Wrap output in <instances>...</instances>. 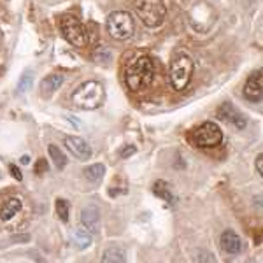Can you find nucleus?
<instances>
[{
  "mask_svg": "<svg viewBox=\"0 0 263 263\" xmlns=\"http://www.w3.org/2000/svg\"><path fill=\"white\" fill-rule=\"evenodd\" d=\"M218 118L223 121H228V123H233L239 130H242L246 126V118L237 111L235 107L230 104V102H224L218 107Z\"/></svg>",
  "mask_w": 263,
  "mask_h": 263,
  "instance_id": "9d476101",
  "label": "nucleus"
},
{
  "mask_svg": "<svg viewBox=\"0 0 263 263\" xmlns=\"http://www.w3.org/2000/svg\"><path fill=\"white\" fill-rule=\"evenodd\" d=\"M135 146H130V144H126V146H123L120 149V156L121 158H130L132 155H135Z\"/></svg>",
  "mask_w": 263,
  "mask_h": 263,
  "instance_id": "4be33fe9",
  "label": "nucleus"
},
{
  "mask_svg": "<svg viewBox=\"0 0 263 263\" xmlns=\"http://www.w3.org/2000/svg\"><path fill=\"white\" fill-rule=\"evenodd\" d=\"M107 32L112 39L116 41H126L134 35L135 32V25L134 18L130 16V12L125 11H114L109 14L107 18Z\"/></svg>",
  "mask_w": 263,
  "mask_h": 263,
  "instance_id": "39448f33",
  "label": "nucleus"
},
{
  "mask_svg": "<svg viewBox=\"0 0 263 263\" xmlns=\"http://www.w3.org/2000/svg\"><path fill=\"white\" fill-rule=\"evenodd\" d=\"M256 171L261 177L263 176V156L261 155H258V158H256Z\"/></svg>",
  "mask_w": 263,
  "mask_h": 263,
  "instance_id": "393cba45",
  "label": "nucleus"
},
{
  "mask_svg": "<svg viewBox=\"0 0 263 263\" xmlns=\"http://www.w3.org/2000/svg\"><path fill=\"white\" fill-rule=\"evenodd\" d=\"M81 223L90 233H97L100 227V211L97 205H88L81 213Z\"/></svg>",
  "mask_w": 263,
  "mask_h": 263,
  "instance_id": "f8f14e48",
  "label": "nucleus"
},
{
  "mask_svg": "<svg viewBox=\"0 0 263 263\" xmlns=\"http://www.w3.org/2000/svg\"><path fill=\"white\" fill-rule=\"evenodd\" d=\"M192 141L198 147H216L223 141V132L213 121H205L193 130Z\"/></svg>",
  "mask_w": 263,
  "mask_h": 263,
  "instance_id": "0eeeda50",
  "label": "nucleus"
},
{
  "mask_svg": "<svg viewBox=\"0 0 263 263\" xmlns=\"http://www.w3.org/2000/svg\"><path fill=\"white\" fill-rule=\"evenodd\" d=\"M153 79H155V63L146 54L135 58L125 74V83L132 91H141L147 88Z\"/></svg>",
  "mask_w": 263,
  "mask_h": 263,
  "instance_id": "f257e3e1",
  "label": "nucleus"
},
{
  "mask_svg": "<svg viewBox=\"0 0 263 263\" xmlns=\"http://www.w3.org/2000/svg\"><path fill=\"white\" fill-rule=\"evenodd\" d=\"M49 151V156L53 158V163L57 165V168H63L67 165V156L63 155V151L60 149L58 146H54V144H51L48 147Z\"/></svg>",
  "mask_w": 263,
  "mask_h": 263,
  "instance_id": "6ab92c4d",
  "label": "nucleus"
},
{
  "mask_svg": "<svg viewBox=\"0 0 263 263\" xmlns=\"http://www.w3.org/2000/svg\"><path fill=\"white\" fill-rule=\"evenodd\" d=\"M21 163H30V156H21Z\"/></svg>",
  "mask_w": 263,
  "mask_h": 263,
  "instance_id": "a878e982",
  "label": "nucleus"
},
{
  "mask_svg": "<svg viewBox=\"0 0 263 263\" xmlns=\"http://www.w3.org/2000/svg\"><path fill=\"white\" fill-rule=\"evenodd\" d=\"M72 242L78 249H86L91 246V233L88 230H76L72 235Z\"/></svg>",
  "mask_w": 263,
  "mask_h": 263,
  "instance_id": "dca6fc26",
  "label": "nucleus"
},
{
  "mask_svg": "<svg viewBox=\"0 0 263 263\" xmlns=\"http://www.w3.org/2000/svg\"><path fill=\"white\" fill-rule=\"evenodd\" d=\"M102 261L104 263H125V251L121 248H109L107 251L102 256Z\"/></svg>",
  "mask_w": 263,
  "mask_h": 263,
  "instance_id": "a211bd4d",
  "label": "nucleus"
},
{
  "mask_svg": "<svg viewBox=\"0 0 263 263\" xmlns=\"http://www.w3.org/2000/svg\"><path fill=\"white\" fill-rule=\"evenodd\" d=\"M153 193H155L158 198L165 200L167 203H174V195H172L171 188H168V184L165 181H156L155 184H153Z\"/></svg>",
  "mask_w": 263,
  "mask_h": 263,
  "instance_id": "2eb2a0df",
  "label": "nucleus"
},
{
  "mask_svg": "<svg viewBox=\"0 0 263 263\" xmlns=\"http://www.w3.org/2000/svg\"><path fill=\"white\" fill-rule=\"evenodd\" d=\"M35 172L39 174V176H42L44 172H48V162H46L44 158H41L39 162L35 163Z\"/></svg>",
  "mask_w": 263,
  "mask_h": 263,
  "instance_id": "5701e85b",
  "label": "nucleus"
},
{
  "mask_svg": "<svg viewBox=\"0 0 263 263\" xmlns=\"http://www.w3.org/2000/svg\"><path fill=\"white\" fill-rule=\"evenodd\" d=\"M58 27L62 30V35L65 37V41L72 46H78V48H83L88 42V35L86 30L81 25V21L76 18L74 14H62L58 18Z\"/></svg>",
  "mask_w": 263,
  "mask_h": 263,
  "instance_id": "423d86ee",
  "label": "nucleus"
},
{
  "mask_svg": "<svg viewBox=\"0 0 263 263\" xmlns=\"http://www.w3.org/2000/svg\"><path fill=\"white\" fill-rule=\"evenodd\" d=\"M83 172H84V177H86L88 181L99 182V181H102V177H104L105 167L102 163H93V165H90V167L84 168Z\"/></svg>",
  "mask_w": 263,
  "mask_h": 263,
  "instance_id": "f3484780",
  "label": "nucleus"
},
{
  "mask_svg": "<svg viewBox=\"0 0 263 263\" xmlns=\"http://www.w3.org/2000/svg\"><path fill=\"white\" fill-rule=\"evenodd\" d=\"M263 93V76L261 70H256L249 76V79L244 84V97L251 102H260Z\"/></svg>",
  "mask_w": 263,
  "mask_h": 263,
  "instance_id": "6e6552de",
  "label": "nucleus"
},
{
  "mask_svg": "<svg viewBox=\"0 0 263 263\" xmlns=\"http://www.w3.org/2000/svg\"><path fill=\"white\" fill-rule=\"evenodd\" d=\"M32 83H33L32 72L30 70H25L23 74H21L20 81H18V93H20V95H23V93H27L28 90H30Z\"/></svg>",
  "mask_w": 263,
  "mask_h": 263,
  "instance_id": "aec40b11",
  "label": "nucleus"
},
{
  "mask_svg": "<svg viewBox=\"0 0 263 263\" xmlns=\"http://www.w3.org/2000/svg\"><path fill=\"white\" fill-rule=\"evenodd\" d=\"M9 171H11V174H12V177H14V179H18V181L23 179V176H21V172L18 171V167H16L14 163L9 165Z\"/></svg>",
  "mask_w": 263,
  "mask_h": 263,
  "instance_id": "b1692460",
  "label": "nucleus"
},
{
  "mask_svg": "<svg viewBox=\"0 0 263 263\" xmlns=\"http://www.w3.org/2000/svg\"><path fill=\"white\" fill-rule=\"evenodd\" d=\"M134 9L142 23L149 28L160 27L167 14L162 0H134Z\"/></svg>",
  "mask_w": 263,
  "mask_h": 263,
  "instance_id": "7ed1b4c3",
  "label": "nucleus"
},
{
  "mask_svg": "<svg viewBox=\"0 0 263 263\" xmlns=\"http://www.w3.org/2000/svg\"><path fill=\"white\" fill-rule=\"evenodd\" d=\"M193 76V60L188 54H179L176 60L172 62L171 72H168V79L176 91H182L188 88L190 81Z\"/></svg>",
  "mask_w": 263,
  "mask_h": 263,
  "instance_id": "20e7f679",
  "label": "nucleus"
},
{
  "mask_svg": "<svg viewBox=\"0 0 263 263\" xmlns=\"http://www.w3.org/2000/svg\"><path fill=\"white\" fill-rule=\"evenodd\" d=\"M21 207H23V202H21L20 197L7 198V200L4 202V205L0 207V219H2V221H11V219L21 211Z\"/></svg>",
  "mask_w": 263,
  "mask_h": 263,
  "instance_id": "ddd939ff",
  "label": "nucleus"
},
{
  "mask_svg": "<svg viewBox=\"0 0 263 263\" xmlns=\"http://www.w3.org/2000/svg\"><path fill=\"white\" fill-rule=\"evenodd\" d=\"M65 146L72 155L76 156L78 160H88L91 158V147L84 139L76 137V135H69L65 137Z\"/></svg>",
  "mask_w": 263,
  "mask_h": 263,
  "instance_id": "1a4fd4ad",
  "label": "nucleus"
},
{
  "mask_svg": "<svg viewBox=\"0 0 263 263\" xmlns=\"http://www.w3.org/2000/svg\"><path fill=\"white\" fill-rule=\"evenodd\" d=\"M63 84V74H51L46 79H42L41 83V91L42 95H51L54 93Z\"/></svg>",
  "mask_w": 263,
  "mask_h": 263,
  "instance_id": "4468645a",
  "label": "nucleus"
},
{
  "mask_svg": "<svg viewBox=\"0 0 263 263\" xmlns=\"http://www.w3.org/2000/svg\"><path fill=\"white\" fill-rule=\"evenodd\" d=\"M57 214L63 223L69 221V202L65 198H58L57 200Z\"/></svg>",
  "mask_w": 263,
  "mask_h": 263,
  "instance_id": "412c9836",
  "label": "nucleus"
},
{
  "mask_svg": "<svg viewBox=\"0 0 263 263\" xmlns=\"http://www.w3.org/2000/svg\"><path fill=\"white\" fill-rule=\"evenodd\" d=\"M219 244H221V249L227 254H239L242 251V240L233 230H224L221 233Z\"/></svg>",
  "mask_w": 263,
  "mask_h": 263,
  "instance_id": "9b49d317",
  "label": "nucleus"
},
{
  "mask_svg": "<svg viewBox=\"0 0 263 263\" xmlns=\"http://www.w3.org/2000/svg\"><path fill=\"white\" fill-rule=\"evenodd\" d=\"M105 90L99 81H86L72 93V102L83 111H95L104 104Z\"/></svg>",
  "mask_w": 263,
  "mask_h": 263,
  "instance_id": "f03ea898",
  "label": "nucleus"
}]
</instances>
